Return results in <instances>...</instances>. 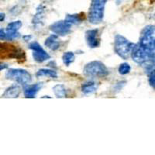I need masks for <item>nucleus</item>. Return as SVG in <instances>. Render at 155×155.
Wrapping results in <instances>:
<instances>
[{
  "label": "nucleus",
  "mask_w": 155,
  "mask_h": 155,
  "mask_svg": "<svg viewBox=\"0 0 155 155\" xmlns=\"http://www.w3.org/2000/svg\"><path fill=\"white\" fill-rule=\"evenodd\" d=\"M36 76L37 78L48 77L51 78H57L58 73H57L56 71L53 70V69L42 68L37 71V73H36Z\"/></svg>",
  "instance_id": "14"
},
{
  "label": "nucleus",
  "mask_w": 155,
  "mask_h": 155,
  "mask_svg": "<svg viewBox=\"0 0 155 155\" xmlns=\"http://www.w3.org/2000/svg\"><path fill=\"white\" fill-rule=\"evenodd\" d=\"M75 60V55L71 51H68L64 53L63 56H62V61H63L64 64H65L67 67L70 66L73 62Z\"/></svg>",
  "instance_id": "17"
},
{
  "label": "nucleus",
  "mask_w": 155,
  "mask_h": 155,
  "mask_svg": "<svg viewBox=\"0 0 155 155\" xmlns=\"http://www.w3.org/2000/svg\"><path fill=\"white\" fill-rule=\"evenodd\" d=\"M5 78L22 85H27L32 81L31 74L25 69H9L5 73Z\"/></svg>",
  "instance_id": "6"
},
{
  "label": "nucleus",
  "mask_w": 155,
  "mask_h": 155,
  "mask_svg": "<svg viewBox=\"0 0 155 155\" xmlns=\"http://www.w3.org/2000/svg\"><path fill=\"white\" fill-rule=\"evenodd\" d=\"M8 67H9L8 64L3 63V62H0V71L2 70H5V69L8 68Z\"/></svg>",
  "instance_id": "22"
},
{
  "label": "nucleus",
  "mask_w": 155,
  "mask_h": 155,
  "mask_svg": "<svg viewBox=\"0 0 155 155\" xmlns=\"http://www.w3.org/2000/svg\"><path fill=\"white\" fill-rule=\"evenodd\" d=\"M131 67L128 63H123L121 64L119 67L118 71L121 75H126L130 72Z\"/></svg>",
  "instance_id": "20"
},
{
  "label": "nucleus",
  "mask_w": 155,
  "mask_h": 155,
  "mask_svg": "<svg viewBox=\"0 0 155 155\" xmlns=\"http://www.w3.org/2000/svg\"><path fill=\"white\" fill-rule=\"evenodd\" d=\"M5 32L3 29H0V40H5Z\"/></svg>",
  "instance_id": "23"
},
{
  "label": "nucleus",
  "mask_w": 155,
  "mask_h": 155,
  "mask_svg": "<svg viewBox=\"0 0 155 155\" xmlns=\"http://www.w3.org/2000/svg\"><path fill=\"white\" fill-rule=\"evenodd\" d=\"M135 44L130 42L125 37L117 34L114 40V50L116 54L123 58L124 60H127L130 57L131 51Z\"/></svg>",
  "instance_id": "1"
},
{
  "label": "nucleus",
  "mask_w": 155,
  "mask_h": 155,
  "mask_svg": "<svg viewBox=\"0 0 155 155\" xmlns=\"http://www.w3.org/2000/svg\"><path fill=\"white\" fill-rule=\"evenodd\" d=\"M52 89H53L54 93L57 98L61 99V98H65L67 96V91H66L65 87L63 85H54Z\"/></svg>",
  "instance_id": "15"
},
{
  "label": "nucleus",
  "mask_w": 155,
  "mask_h": 155,
  "mask_svg": "<svg viewBox=\"0 0 155 155\" xmlns=\"http://www.w3.org/2000/svg\"><path fill=\"white\" fill-rule=\"evenodd\" d=\"M71 27H72V24H71L64 19V20H60V21H57L52 23L49 28L51 31L56 35L64 37L70 34L71 31Z\"/></svg>",
  "instance_id": "8"
},
{
  "label": "nucleus",
  "mask_w": 155,
  "mask_h": 155,
  "mask_svg": "<svg viewBox=\"0 0 155 155\" xmlns=\"http://www.w3.org/2000/svg\"><path fill=\"white\" fill-rule=\"evenodd\" d=\"M23 40L26 41V42H27V41H29L30 39L32 38V36L31 35H25V36H23Z\"/></svg>",
  "instance_id": "24"
},
{
  "label": "nucleus",
  "mask_w": 155,
  "mask_h": 155,
  "mask_svg": "<svg viewBox=\"0 0 155 155\" xmlns=\"http://www.w3.org/2000/svg\"><path fill=\"white\" fill-rule=\"evenodd\" d=\"M108 0H92L88 12V21L92 24H99L104 17L105 6Z\"/></svg>",
  "instance_id": "2"
},
{
  "label": "nucleus",
  "mask_w": 155,
  "mask_h": 155,
  "mask_svg": "<svg viewBox=\"0 0 155 155\" xmlns=\"http://www.w3.org/2000/svg\"><path fill=\"white\" fill-rule=\"evenodd\" d=\"M85 41L88 46L91 48H98L100 44V38L99 36V30H88L85 32Z\"/></svg>",
  "instance_id": "9"
},
{
  "label": "nucleus",
  "mask_w": 155,
  "mask_h": 155,
  "mask_svg": "<svg viewBox=\"0 0 155 155\" xmlns=\"http://www.w3.org/2000/svg\"><path fill=\"white\" fill-rule=\"evenodd\" d=\"M65 20L71 24H79L82 21V18L79 14H68L66 16Z\"/></svg>",
  "instance_id": "19"
},
{
  "label": "nucleus",
  "mask_w": 155,
  "mask_h": 155,
  "mask_svg": "<svg viewBox=\"0 0 155 155\" xmlns=\"http://www.w3.org/2000/svg\"><path fill=\"white\" fill-rule=\"evenodd\" d=\"M83 73L88 77L106 78L109 74V71L102 62L93 61L85 66L83 69Z\"/></svg>",
  "instance_id": "3"
},
{
  "label": "nucleus",
  "mask_w": 155,
  "mask_h": 155,
  "mask_svg": "<svg viewBox=\"0 0 155 155\" xmlns=\"http://www.w3.org/2000/svg\"><path fill=\"white\" fill-rule=\"evenodd\" d=\"M5 14L3 12H0V22H3L5 20Z\"/></svg>",
  "instance_id": "25"
},
{
  "label": "nucleus",
  "mask_w": 155,
  "mask_h": 155,
  "mask_svg": "<svg viewBox=\"0 0 155 155\" xmlns=\"http://www.w3.org/2000/svg\"><path fill=\"white\" fill-rule=\"evenodd\" d=\"M23 26V23L20 20L17 21H13L12 23H9L6 27V31L5 32H10V33H16L18 32V30L21 28Z\"/></svg>",
  "instance_id": "18"
},
{
  "label": "nucleus",
  "mask_w": 155,
  "mask_h": 155,
  "mask_svg": "<svg viewBox=\"0 0 155 155\" xmlns=\"http://www.w3.org/2000/svg\"><path fill=\"white\" fill-rule=\"evenodd\" d=\"M148 76V81H149V84H150V86L154 89L155 86V72L154 70L151 71L150 72L147 73Z\"/></svg>",
  "instance_id": "21"
},
{
  "label": "nucleus",
  "mask_w": 155,
  "mask_h": 155,
  "mask_svg": "<svg viewBox=\"0 0 155 155\" xmlns=\"http://www.w3.org/2000/svg\"><path fill=\"white\" fill-rule=\"evenodd\" d=\"M98 85L93 81H88L84 82L81 85V92L85 95H91L96 92Z\"/></svg>",
  "instance_id": "13"
},
{
  "label": "nucleus",
  "mask_w": 155,
  "mask_h": 155,
  "mask_svg": "<svg viewBox=\"0 0 155 155\" xmlns=\"http://www.w3.org/2000/svg\"><path fill=\"white\" fill-rule=\"evenodd\" d=\"M130 57L135 63L138 64L141 66L146 62H154V53H151V52L146 51L138 43L135 44L133 48Z\"/></svg>",
  "instance_id": "5"
},
{
  "label": "nucleus",
  "mask_w": 155,
  "mask_h": 155,
  "mask_svg": "<svg viewBox=\"0 0 155 155\" xmlns=\"http://www.w3.org/2000/svg\"><path fill=\"white\" fill-rule=\"evenodd\" d=\"M43 86L42 82H39L37 84H33V85H27L23 88V94H24L25 98L28 99H34L35 98L36 95L39 92Z\"/></svg>",
  "instance_id": "10"
},
{
  "label": "nucleus",
  "mask_w": 155,
  "mask_h": 155,
  "mask_svg": "<svg viewBox=\"0 0 155 155\" xmlns=\"http://www.w3.org/2000/svg\"><path fill=\"white\" fill-rule=\"evenodd\" d=\"M21 92V88L18 85H12L9 86V88H6L4 93L2 94V97L4 98H12L15 99L17 98Z\"/></svg>",
  "instance_id": "12"
},
{
  "label": "nucleus",
  "mask_w": 155,
  "mask_h": 155,
  "mask_svg": "<svg viewBox=\"0 0 155 155\" xmlns=\"http://www.w3.org/2000/svg\"><path fill=\"white\" fill-rule=\"evenodd\" d=\"M44 12V8L43 7L42 5H40L39 8H37V13H36V15L34 17V19H33V23H34L35 26L41 25V23H43Z\"/></svg>",
  "instance_id": "16"
},
{
  "label": "nucleus",
  "mask_w": 155,
  "mask_h": 155,
  "mask_svg": "<svg viewBox=\"0 0 155 155\" xmlns=\"http://www.w3.org/2000/svg\"><path fill=\"white\" fill-rule=\"evenodd\" d=\"M154 26L148 25L141 31L140 37L138 44L146 51L154 53L155 49Z\"/></svg>",
  "instance_id": "4"
},
{
  "label": "nucleus",
  "mask_w": 155,
  "mask_h": 155,
  "mask_svg": "<svg viewBox=\"0 0 155 155\" xmlns=\"http://www.w3.org/2000/svg\"><path fill=\"white\" fill-rule=\"evenodd\" d=\"M42 98H51V97H50V96H43Z\"/></svg>",
  "instance_id": "26"
},
{
  "label": "nucleus",
  "mask_w": 155,
  "mask_h": 155,
  "mask_svg": "<svg viewBox=\"0 0 155 155\" xmlns=\"http://www.w3.org/2000/svg\"><path fill=\"white\" fill-rule=\"evenodd\" d=\"M29 48L33 51L34 60L37 63H43L51 58L49 54L41 47V44L36 41L30 43Z\"/></svg>",
  "instance_id": "7"
},
{
  "label": "nucleus",
  "mask_w": 155,
  "mask_h": 155,
  "mask_svg": "<svg viewBox=\"0 0 155 155\" xmlns=\"http://www.w3.org/2000/svg\"><path fill=\"white\" fill-rule=\"evenodd\" d=\"M44 44H45V46L47 48L54 51L59 49L61 46L60 40L58 38V36L56 35V34H51V35H50L45 40Z\"/></svg>",
  "instance_id": "11"
}]
</instances>
